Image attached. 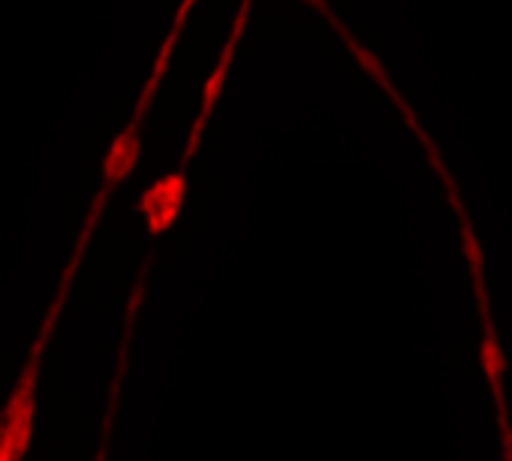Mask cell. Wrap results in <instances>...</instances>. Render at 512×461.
<instances>
[{
	"label": "cell",
	"instance_id": "obj_2",
	"mask_svg": "<svg viewBox=\"0 0 512 461\" xmlns=\"http://www.w3.org/2000/svg\"><path fill=\"white\" fill-rule=\"evenodd\" d=\"M184 196H187V172L184 166L178 172H169L163 178H157L142 196H139V214L145 217V226L151 239H160L166 229L178 220L181 214V205H184Z\"/></svg>",
	"mask_w": 512,
	"mask_h": 461
},
{
	"label": "cell",
	"instance_id": "obj_1",
	"mask_svg": "<svg viewBox=\"0 0 512 461\" xmlns=\"http://www.w3.org/2000/svg\"><path fill=\"white\" fill-rule=\"evenodd\" d=\"M79 269V260L70 263V269L61 278L58 296L40 326V335L34 338V347L22 365V374L10 392V398L0 407V461H25L28 449H31V437H34V419H37V389H40V368H43V356H46V344L55 332V323L64 311V299L70 293L73 284V272Z\"/></svg>",
	"mask_w": 512,
	"mask_h": 461
}]
</instances>
